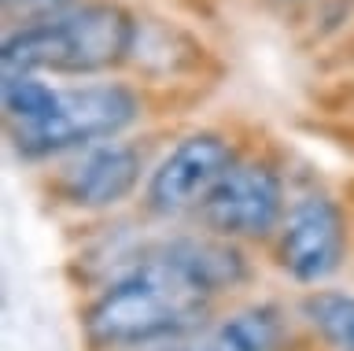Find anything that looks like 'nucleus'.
Returning <instances> with one entry per match:
<instances>
[{
    "mask_svg": "<svg viewBox=\"0 0 354 351\" xmlns=\"http://www.w3.org/2000/svg\"><path fill=\"white\" fill-rule=\"evenodd\" d=\"M210 322L214 296L177 267L162 237L140 244L82 307L88 351H162L192 344Z\"/></svg>",
    "mask_w": 354,
    "mask_h": 351,
    "instance_id": "nucleus-1",
    "label": "nucleus"
},
{
    "mask_svg": "<svg viewBox=\"0 0 354 351\" xmlns=\"http://www.w3.org/2000/svg\"><path fill=\"white\" fill-rule=\"evenodd\" d=\"M140 19L118 0H71L30 19L4 37L0 67L11 74H93L118 71L137 56Z\"/></svg>",
    "mask_w": 354,
    "mask_h": 351,
    "instance_id": "nucleus-2",
    "label": "nucleus"
},
{
    "mask_svg": "<svg viewBox=\"0 0 354 351\" xmlns=\"http://www.w3.org/2000/svg\"><path fill=\"white\" fill-rule=\"evenodd\" d=\"M144 118V96L137 85L107 78V82H77L59 85L48 115L33 126L8 129L11 148L22 159H66L100 141H115Z\"/></svg>",
    "mask_w": 354,
    "mask_h": 351,
    "instance_id": "nucleus-3",
    "label": "nucleus"
},
{
    "mask_svg": "<svg viewBox=\"0 0 354 351\" xmlns=\"http://www.w3.org/2000/svg\"><path fill=\"white\" fill-rule=\"evenodd\" d=\"M351 251V218L325 189H310L288 204V215L273 237V262L288 281L303 289H325Z\"/></svg>",
    "mask_w": 354,
    "mask_h": 351,
    "instance_id": "nucleus-4",
    "label": "nucleus"
},
{
    "mask_svg": "<svg viewBox=\"0 0 354 351\" xmlns=\"http://www.w3.org/2000/svg\"><path fill=\"white\" fill-rule=\"evenodd\" d=\"M236 141L221 129H192L151 167L144 185V211L155 218L199 215L225 174L236 167Z\"/></svg>",
    "mask_w": 354,
    "mask_h": 351,
    "instance_id": "nucleus-5",
    "label": "nucleus"
},
{
    "mask_svg": "<svg viewBox=\"0 0 354 351\" xmlns=\"http://www.w3.org/2000/svg\"><path fill=\"white\" fill-rule=\"evenodd\" d=\"M288 204L292 200H288L281 167L266 156H240L199 211V222L214 237L236 240V244H262L277 237Z\"/></svg>",
    "mask_w": 354,
    "mask_h": 351,
    "instance_id": "nucleus-6",
    "label": "nucleus"
},
{
    "mask_svg": "<svg viewBox=\"0 0 354 351\" xmlns=\"http://www.w3.org/2000/svg\"><path fill=\"white\" fill-rule=\"evenodd\" d=\"M148 174L151 167L144 148L115 137L66 156L59 170L52 174V192L55 200L74 207V211L104 215L133 200L140 185H148Z\"/></svg>",
    "mask_w": 354,
    "mask_h": 351,
    "instance_id": "nucleus-7",
    "label": "nucleus"
},
{
    "mask_svg": "<svg viewBox=\"0 0 354 351\" xmlns=\"http://www.w3.org/2000/svg\"><path fill=\"white\" fill-rule=\"evenodd\" d=\"M288 340H292L288 311L270 300H259L214 318L207 333H199L192 344L203 351H284Z\"/></svg>",
    "mask_w": 354,
    "mask_h": 351,
    "instance_id": "nucleus-8",
    "label": "nucleus"
},
{
    "mask_svg": "<svg viewBox=\"0 0 354 351\" xmlns=\"http://www.w3.org/2000/svg\"><path fill=\"white\" fill-rule=\"evenodd\" d=\"M295 318L328 351H354V292L347 289H310L299 296Z\"/></svg>",
    "mask_w": 354,
    "mask_h": 351,
    "instance_id": "nucleus-9",
    "label": "nucleus"
},
{
    "mask_svg": "<svg viewBox=\"0 0 354 351\" xmlns=\"http://www.w3.org/2000/svg\"><path fill=\"white\" fill-rule=\"evenodd\" d=\"M4 4H22V8H41V15H44V12H55V8L71 4V0H4Z\"/></svg>",
    "mask_w": 354,
    "mask_h": 351,
    "instance_id": "nucleus-10",
    "label": "nucleus"
},
{
    "mask_svg": "<svg viewBox=\"0 0 354 351\" xmlns=\"http://www.w3.org/2000/svg\"><path fill=\"white\" fill-rule=\"evenodd\" d=\"M162 351H203V348H196V344H177V348H162Z\"/></svg>",
    "mask_w": 354,
    "mask_h": 351,
    "instance_id": "nucleus-11",
    "label": "nucleus"
},
{
    "mask_svg": "<svg viewBox=\"0 0 354 351\" xmlns=\"http://www.w3.org/2000/svg\"><path fill=\"white\" fill-rule=\"evenodd\" d=\"M284 4H299V0H284Z\"/></svg>",
    "mask_w": 354,
    "mask_h": 351,
    "instance_id": "nucleus-12",
    "label": "nucleus"
}]
</instances>
